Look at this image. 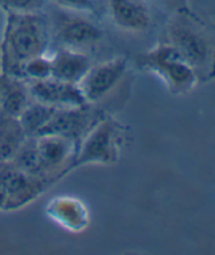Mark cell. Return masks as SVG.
Returning <instances> with one entry per match:
<instances>
[{"label": "cell", "instance_id": "1", "mask_svg": "<svg viewBox=\"0 0 215 255\" xmlns=\"http://www.w3.org/2000/svg\"><path fill=\"white\" fill-rule=\"evenodd\" d=\"M50 43V24L42 11L7 12L0 44L1 73L19 77L23 63L47 53Z\"/></svg>", "mask_w": 215, "mask_h": 255}, {"label": "cell", "instance_id": "8", "mask_svg": "<svg viewBox=\"0 0 215 255\" xmlns=\"http://www.w3.org/2000/svg\"><path fill=\"white\" fill-rule=\"evenodd\" d=\"M101 117L102 116L92 109L89 104L75 108L57 109L47 125L42 129L39 136L57 134L79 142Z\"/></svg>", "mask_w": 215, "mask_h": 255}, {"label": "cell", "instance_id": "7", "mask_svg": "<svg viewBox=\"0 0 215 255\" xmlns=\"http://www.w3.org/2000/svg\"><path fill=\"white\" fill-rule=\"evenodd\" d=\"M0 180L8 192L7 211L19 210L39 198L47 188V183L39 177L31 176L9 161L0 163Z\"/></svg>", "mask_w": 215, "mask_h": 255}, {"label": "cell", "instance_id": "4", "mask_svg": "<svg viewBox=\"0 0 215 255\" xmlns=\"http://www.w3.org/2000/svg\"><path fill=\"white\" fill-rule=\"evenodd\" d=\"M88 15L58 7L53 18L48 20L51 39H55L63 47L74 50L92 47L98 43L102 38V31Z\"/></svg>", "mask_w": 215, "mask_h": 255}, {"label": "cell", "instance_id": "12", "mask_svg": "<svg viewBox=\"0 0 215 255\" xmlns=\"http://www.w3.org/2000/svg\"><path fill=\"white\" fill-rule=\"evenodd\" d=\"M92 66L90 58L82 50L62 47L51 57L53 77L69 84L78 85Z\"/></svg>", "mask_w": 215, "mask_h": 255}, {"label": "cell", "instance_id": "18", "mask_svg": "<svg viewBox=\"0 0 215 255\" xmlns=\"http://www.w3.org/2000/svg\"><path fill=\"white\" fill-rule=\"evenodd\" d=\"M47 0H0V9L7 12H40Z\"/></svg>", "mask_w": 215, "mask_h": 255}, {"label": "cell", "instance_id": "19", "mask_svg": "<svg viewBox=\"0 0 215 255\" xmlns=\"http://www.w3.org/2000/svg\"><path fill=\"white\" fill-rule=\"evenodd\" d=\"M59 8L75 11V12L93 13L96 11L94 0H50Z\"/></svg>", "mask_w": 215, "mask_h": 255}, {"label": "cell", "instance_id": "3", "mask_svg": "<svg viewBox=\"0 0 215 255\" xmlns=\"http://www.w3.org/2000/svg\"><path fill=\"white\" fill-rule=\"evenodd\" d=\"M140 66L156 73L172 93L189 92L195 84V70L170 43L159 44L141 55Z\"/></svg>", "mask_w": 215, "mask_h": 255}, {"label": "cell", "instance_id": "6", "mask_svg": "<svg viewBox=\"0 0 215 255\" xmlns=\"http://www.w3.org/2000/svg\"><path fill=\"white\" fill-rule=\"evenodd\" d=\"M78 144L77 141L57 134H40L35 137L42 177L48 185L74 169Z\"/></svg>", "mask_w": 215, "mask_h": 255}, {"label": "cell", "instance_id": "13", "mask_svg": "<svg viewBox=\"0 0 215 255\" xmlns=\"http://www.w3.org/2000/svg\"><path fill=\"white\" fill-rule=\"evenodd\" d=\"M47 214L58 225L73 233L86 230L89 214L86 206L71 198H57L47 204Z\"/></svg>", "mask_w": 215, "mask_h": 255}, {"label": "cell", "instance_id": "9", "mask_svg": "<svg viewBox=\"0 0 215 255\" xmlns=\"http://www.w3.org/2000/svg\"><path fill=\"white\" fill-rule=\"evenodd\" d=\"M127 71L125 58H113L93 65L78 82V88L88 104H96L105 97L119 84Z\"/></svg>", "mask_w": 215, "mask_h": 255}, {"label": "cell", "instance_id": "2", "mask_svg": "<svg viewBox=\"0 0 215 255\" xmlns=\"http://www.w3.org/2000/svg\"><path fill=\"white\" fill-rule=\"evenodd\" d=\"M123 133L119 124L110 117H101L79 141L74 168L90 164L112 165L121 152Z\"/></svg>", "mask_w": 215, "mask_h": 255}, {"label": "cell", "instance_id": "15", "mask_svg": "<svg viewBox=\"0 0 215 255\" xmlns=\"http://www.w3.org/2000/svg\"><path fill=\"white\" fill-rule=\"evenodd\" d=\"M27 138L18 117L0 113V163L12 160Z\"/></svg>", "mask_w": 215, "mask_h": 255}, {"label": "cell", "instance_id": "10", "mask_svg": "<svg viewBox=\"0 0 215 255\" xmlns=\"http://www.w3.org/2000/svg\"><path fill=\"white\" fill-rule=\"evenodd\" d=\"M27 84H28L31 97L34 101L42 102L58 109L75 108V106L88 104L85 101L78 85L69 84L54 77L42 79V81L27 82Z\"/></svg>", "mask_w": 215, "mask_h": 255}, {"label": "cell", "instance_id": "17", "mask_svg": "<svg viewBox=\"0 0 215 255\" xmlns=\"http://www.w3.org/2000/svg\"><path fill=\"white\" fill-rule=\"evenodd\" d=\"M53 77V67H51V58L46 54L38 55L26 61L20 67L19 78H23L27 82L42 81V79Z\"/></svg>", "mask_w": 215, "mask_h": 255}, {"label": "cell", "instance_id": "11", "mask_svg": "<svg viewBox=\"0 0 215 255\" xmlns=\"http://www.w3.org/2000/svg\"><path fill=\"white\" fill-rule=\"evenodd\" d=\"M108 11L114 24L125 31L141 32L151 24L150 11L141 0H108Z\"/></svg>", "mask_w": 215, "mask_h": 255}, {"label": "cell", "instance_id": "21", "mask_svg": "<svg viewBox=\"0 0 215 255\" xmlns=\"http://www.w3.org/2000/svg\"><path fill=\"white\" fill-rule=\"evenodd\" d=\"M7 206H8V192L3 181L0 180V211H7Z\"/></svg>", "mask_w": 215, "mask_h": 255}, {"label": "cell", "instance_id": "14", "mask_svg": "<svg viewBox=\"0 0 215 255\" xmlns=\"http://www.w3.org/2000/svg\"><path fill=\"white\" fill-rule=\"evenodd\" d=\"M31 101H32V97H31L27 81L19 77L4 74L0 113L19 119L24 109L30 105Z\"/></svg>", "mask_w": 215, "mask_h": 255}, {"label": "cell", "instance_id": "5", "mask_svg": "<svg viewBox=\"0 0 215 255\" xmlns=\"http://www.w3.org/2000/svg\"><path fill=\"white\" fill-rule=\"evenodd\" d=\"M168 42L185 58L194 70L206 67L213 58V47L191 19L179 12L168 24Z\"/></svg>", "mask_w": 215, "mask_h": 255}, {"label": "cell", "instance_id": "16", "mask_svg": "<svg viewBox=\"0 0 215 255\" xmlns=\"http://www.w3.org/2000/svg\"><path fill=\"white\" fill-rule=\"evenodd\" d=\"M57 109L58 108L32 100L30 105L27 106L19 117V121L22 124L27 137L39 136L42 129L47 125V123L51 120Z\"/></svg>", "mask_w": 215, "mask_h": 255}, {"label": "cell", "instance_id": "20", "mask_svg": "<svg viewBox=\"0 0 215 255\" xmlns=\"http://www.w3.org/2000/svg\"><path fill=\"white\" fill-rule=\"evenodd\" d=\"M151 1H155V3L162 4L163 7L170 9H180L182 5L186 3V0H151Z\"/></svg>", "mask_w": 215, "mask_h": 255}, {"label": "cell", "instance_id": "22", "mask_svg": "<svg viewBox=\"0 0 215 255\" xmlns=\"http://www.w3.org/2000/svg\"><path fill=\"white\" fill-rule=\"evenodd\" d=\"M3 79H4V74L0 73V106H1V90H3Z\"/></svg>", "mask_w": 215, "mask_h": 255}]
</instances>
